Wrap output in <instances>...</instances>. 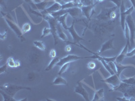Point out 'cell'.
Wrapping results in <instances>:
<instances>
[{"instance_id":"obj_28","label":"cell","mask_w":135,"mask_h":101,"mask_svg":"<svg viewBox=\"0 0 135 101\" xmlns=\"http://www.w3.org/2000/svg\"><path fill=\"white\" fill-rule=\"evenodd\" d=\"M68 67H69V63H65V64H64L63 65H61V69H60V72H58V75H61V74H64V72H66V71H67V69H68Z\"/></svg>"},{"instance_id":"obj_32","label":"cell","mask_w":135,"mask_h":101,"mask_svg":"<svg viewBox=\"0 0 135 101\" xmlns=\"http://www.w3.org/2000/svg\"><path fill=\"white\" fill-rule=\"evenodd\" d=\"M79 2L83 3L84 6H89V5L93 4L91 0H79Z\"/></svg>"},{"instance_id":"obj_17","label":"cell","mask_w":135,"mask_h":101,"mask_svg":"<svg viewBox=\"0 0 135 101\" xmlns=\"http://www.w3.org/2000/svg\"><path fill=\"white\" fill-rule=\"evenodd\" d=\"M103 100H104V89L101 88L98 90L95 91L93 101Z\"/></svg>"},{"instance_id":"obj_25","label":"cell","mask_w":135,"mask_h":101,"mask_svg":"<svg viewBox=\"0 0 135 101\" xmlns=\"http://www.w3.org/2000/svg\"><path fill=\"white\" fill-rule=\"evenodd\" d=\"M50 34H52V31L50 27H45L43 30V32H42V34L41 36V38H44L45 37H47L48 35H50Z\"/></svg>"},{"instance_id":"obj_18","label":"cell","mask_w":135,"mask_h":101,"mask_svg":"<svg viewBox=\"0 0 135 101\" xmlns=\"http://www.w3.org/2000/svg\"><path fill=\"white\" fill-rule=\"evenodd\" d=\"M115 65H116L117 67V75L120 78V74H121L123 70H124L126 68H130V67H132V68H134L135 69V66L134 65H122L121 63H118L115 62Z\"/></svg>"},{"instance_id":"obj_19","label":"cell","mask_w":135,"mask_h":101,"mask_svg":"<svg viewBox=\"0 0 135 101\" xmlns=\"http://www.w3.org/2000/svg\"><path fill=\"white\" fill-rule=\"evenodd\" d=\"M68 15H69V14L66 13V14H64V15H63L62 16L60 17V18H58L57 19L58 23H60L61 25V26L64 28V29H65L66 31H67L68 27H69V26H68L67 24H66V18H67V17Z\"/></svg>"},{"instance_id":"obj_4","label":"cell","mask_w":135,"mask_h":101,"mask_svg":"<svg viewBox=\"0 0 135 101\" xmlns=\"http://www.w3.org/2000/svg\"><path fill=\"white\" fill-rule=\"evenodd\" d=\"M97 59V56L95 55H92V56H85V57H80L78 55H68L63 58L60 59V61L57 63V65L61 66L65 63H71L73 61H77L78 59Z\"/></svg>"},{"instance_id":"obj_34","label":"cell","mask_w":135,"mask_h":101,"mask_svg":"<svg viewBox=\"0 0 135 101\" xmlns=\"http://www.w3.org/2000/svg\"><path fill=\"white\" fill-rule=\"evenodd\" d=\"M49 57L51 59H54L56 57V51H55V49H51L50 50V53H49Z\"/></svg>"},{"instance_id":"obj_15","label":"cell","mask_w":135,"mask_h":101,"mask_svg":"<svg viewBox=\"0 0 135 101\" xmlns=\"http://www.w3.org/2000/svg\"><path fill=\"white\" fill-rule=\"evenodd\" d=\"M128 44L126 43V45L124 46V47L123 48V49L122 50V51L120 52V53L118 55H117L116 59H115V62L118 63H121L124 60L125 57H127V53L128 52Z\"/></svg>"},{"instance_id":"obj_44","label":"cell","mask_w":135,"mask_h":101,"mask_svg":"<svg viewBox=\"0 0 135 101\" xmlns=\"http://www.w3.org/2000/svg\"><path fill=\"white\" fill-rule=\"evenodd\" d=\"M42 1H43V0H32V2H33L35 3H40V2H41Z\"/></svg>"},{"instance_id":"obj_27","label":"cell","mask_w":135,"mask_h":101,"mask_svg":"<svg viewBox=\"0 0 135 101\" xmlns=\"http://www.w3.org/2000/svg\"><path fill=\"white\" fill-rule=\"evenodd\" d=\"M6 63L10 67H16V60L14 59L13 57H9L7 60Z\"/></svg>"},{"instance_id":"obj_12","label":"cell","mask_w":135,"mask_h":101,"mask_svg":"<svg viewBox=\"0 0 135 101\" xmlns=\"http://www.w3.org/2000/svg\"><path fill=\"white\" fill-rule=\"evenodd\" d=\"M134 10V7L132 6L131 8H128V9H126V10L125 11V12L120 14V23H121V26L123 31H124L125 29V24H126V16H127L128 15L131 14V13H132Z\"/></svg>"},{"instance_id":"obj_21","label":"cell","mask_w":135,"mask_h":101,"mask_svg":"<svg viewBox=\"0 0 135 101\" xmlns=\"http://www.w3.org/2000/svg\"><path fill=\"white\" fill-rule=\"evenodd\" d=\"M67 81L61 76H57L52 82V85H67Z\"/></svg>"},{"instance_id":"obj_38","label":"cell","mask_w":135,"mask_h":101,"mask_svg":"<svg viewBox=\"0 0 135 101\" xmlns=\"http://www.w3.org/2000/svg\"><path fill=\"white\" fill-rule=\"evenodd\" d=\"M135 55V48H134L132 50H131L130 52H128L127 57H133Z\"/></svg>"},{"instance_id":"obj_9","label":"cell","mask_w":135,"mask_h":101,"mask_svg":"<svg viewBox=\"0 0 135 101\" xmlns=\"http://www.w3.org/2000/svg\"><path fill=\"white\" fill-rule=\"evenodd\" d=\"M67 9V12L71 16L76 20H80L84 16L83 13L81 10V8L78 7H74V8H69Z\"/></svg>"},{"instance_id":"obj_22","label":"cell","mask_w":135,"mask_h":101,"mask_svg":"<svg viewBox=\"0 0 135 101\" xmlns=\"http://www.w3.org/2000/svg\"><path fill=\"white\" fill-rule=\"evenodd\" d=\"M0 93H1V94L2 95L3 100L4 101H20V100H18L15 99L14 97H12V96L9 95L8 94H7L6 92H4V91L2 90H1V89H0Z\"/></svg>"},{"instance_id":"obj_47","label":"cell","mask_w":135,"mask_h":101,"mask_svg":"<svg viewBox=\"0 0 135 101\" xmlns=\"http://www.w3.org/2000/svg\"><path fill=\"white\" fill-rule=\"evenodd\" d=\"M76 2H78V1H79V0H75Z\"/></svg>"},{"instance_id":"obj_3","label":"cell","mask_w":135,"mask_h":101,"mask_svg":"<svg viewBox=\"0 0 135 101\" xmlns=\"http://www.w3.org/2000/svg\"><path fill=\"white\" fill-rule=\"evenodd\" d=\"M0 89L6 92L7 94H8L10 96H12V97H14V98L16 94L20 90H31V88L27 87V86H17V85H15V84H9V83H8V84H6L3 85V86H2L0 87Z\"/></svg>"},{"instance_id":"obj_14","label":"cell","mask_w":135,"mask_h":101,"mask_svg":"<svg viewBox=\"0 0 135 101\" xmlns=\"http://www.w3.org/2000/svg\"><path fill=\"white\" fill-rule=\"evenodd\" d=\"M62 26L60 24V23H57V35H58L59 38L61 39L62 41H64L66 42V43H69V44H73L75 45V43H72V42L69 41H68V38L67 36L66 35V34L64 32L63 30H62Z\"/></svg>"},{"instance_id":"obj_35","label":"cell","mask_w":135,"mask_h":101,"mask_svg":"<svg viewBox=\"0 0 135 101\" xmlns=\"http://www.w3.org/2000/svg\"><path fill=\"white\" fill-rule=\"evenodd\" d=\"M95 67H96V65H95V63L94 62H92V61L89 62L87 65V67L89 69H94L95 68Z\"/></svg>"},{"instance_id":"obj_37","label":"cell","mask_w":135,"mask_h":101,"mask_svg":"<svg viewBox=\"0 0 135 101\" xmlns=\"http://www.w3.org/2000/svg\"><path fill=\"white\" fill-rule=\"evenodd\" d=\"M25 1L26 2V3H28L30 6H31L33 9H37V7H36V6H35V3L32 2V0H25Z\"/></svg>"},{"instance_id":"obj_40","label":"cell","mask_w":135,"mask_h":101,"mask_svg":"<svg viewBox=\"0 0 135 101\" xmlns=\"http://www.w3.org/2000/svg\"><path fill=\"white\" fill-rule=\"evenodd\" d=\"M0 35H1V39H2V40H4V39H6L7 37V31H5L4 33L2 32Z\"/></svg>"},{"instance_id":"obj_24","label":"cell","mask_w":135,"mask_h":101,"mask_svg":"<svg viewBox=\"0 0 135 101\" xmlns=\"http://www.w3.org/2000/svg\"><path fill=\"white\" fill-rule=\"evenodd\" d=\"M33 44L36 47L38 48V49H40V50H45V49H46L45 45L43 42L39 41H35L33 42Z\"/></svg>"},{"instance_id":"obj_23","label":"cell","mask_w":135,"mask_h":101,"mask_svg":"<svg viewBox=\"0 0 135 101\" xmlns=\"http://www.w3.org/2000/svg\"><path fill=\"white\" fill-rule=\"evenodd\" d=\"M67 12V9H60V10L59 11H57V12H52L51 13V15L53 17H54L55 18L57 19L58 18H60V17L62 16L63 15H64V14H66Z\"/></svg>"},{"instance_id":"obj_39","label":"cell","mask_w":135,"mask_h":101,"mask_svg":"<svg viewBox=\"0 0 135 101\" xmlns=\"http://www.w3.org/2000/svg\"><path fill=\"white\" fill-rule=\"evenodd\" d=\"M116 16H117V14L115 11H113V12H111L110 18L112 19V20H114V19L116 18Z\"/></svg>"},{"instance_id":"obj_36","label":"cell","mask_w":135,"mask_h":101,"mask_svg":"<svg viewBox=\"0 0 135 101\" xmlns=\"http://www.w3.org/2000/svg\"><path fill=\"white\" fill-rule=\"evenodd\" d=\"M8 64H6L2 66V67H0V74H3V73H5V72H6V69H7V67H8Z\"/></svg>"},{"instance_id":"obj_13","label":"cell","mask_w":135,"mask_h":101,"mask_svg":"<svg viewBox=\"0 0 135 101\" xmlns=\"http://www.w3.org/2000/svg\"><path fill=\"white\" fill-rule=\"evenodd\" d=\"M95 4H91L89 5V6H83L81 7V10L83 13V15L84 16H85L86 18V19L89 20L91 18V14H92V12L94 10V7H95Z\"/></svg>"},{"instance_id":"obj_29","label":"cell","mask_w":135,"mask_h":101,"mask_svg":"<svg viewBox=\"0 0 135 101\" xmlns=\"http://www.w3.org/2000/svg\"><path fill=\"white\" fill-rule=\"evenodd\" d=\"M31 29V26L29 23H25L22 27V31L24 34L29 32Z\"/></svg>"},{"instance_id":"obj_41","label":"cell","mask_w":135,"mask_h":101,"mask_svg":"<svg viewBox=\"0 0 135 101\" xmlns=\"http://www.w3.org/2000/svg\"><path fill=\"white\" fill-rule=\"evenodd\" d=\"M54 1H55V2H57V3H60V4L61 5V6H63L64 4L66 3L65 0H54Z\"/></svg>"},{"instance_id":"obj_11","label":"cell","mask_w":135,"mask_h":101,"mask_svg":"<svg viewBox=\"0 0 135 101\" xmlns=\"http://www.w3.org/2000/svg\"><path fill=\"white\" fill-rule=\"evenodd\" d=\"M114 38H112L110 40H108V41H106L105 43H103L97 53L101 55V54H102L103 52L106 51V50H110V49H114Z\"/></svg>"},{"instance_id":"obj_10","label":"cell","mask_w":135,"mask_h":101,"mask_svg":"<svg viewBox=\"0 0 135 101\" xmlns=\"http://www.w3.org/2000/svg\"><path fill=\"white\" fill-rule=\"evenodd\" d=\"M74 92L78 94L81 95L82 97H83V98H84L85 100H89V93H88L87 91L85 90V88L83 87V84L80 82H78V86H76L75 88H74Z\"/></svg>"},{"instance_id":"obj_8","label":"cell","mask_w":135,"mask_h":101,"mask_svg":"<svg viewBox=\"0 0 135 101\" xmlns=\"http://www.w3.org/2000/svg\"><path fill=\"white\" fill-rule=\"evenodd\" d=\"M74 23H75V21H74L72 22L71 26L68 27L67 31L70 32V34L71 36H72V39L74 41V43H75L76 46L79 47V44H78L80 43V41H83L84 39H83V38H81V37L77 34L76 31L74 29Z\"/></svg>"},{"instance_id":"obj_31","label":"cell","mask_w":135,"mask_h":101,"mask_svg":"<svg viewBox=\"0 0 135 101\" xmlns=\"http://www.w3.org/2000/svg\"><path fill=\"white\" fill-rule=\"evenodd\" d=\"M116 100H120V101H133L135 100L134 98H130V97H116Z\"/></svg>"},{"instance_id":"obj_5","label":"cell","mask_w":135,"mask_h":101,"mask_svg":"<svg viewBox=\"0 0 135 101\" xmlns=\"http://www.w3.org/2000/svg\"><path fill=\"white\" fill-rule=\"evenodd\" d=\"M126 22L131 32V47H133L135 45V24L131 14L126 16Z\"/></svg>"},{"instance_id":"obj_33","label":"cell","mask_w":135,"mask_h":101,"mask_svg":"<svg viewBox=\"0 0 135 101\" xmlns=\"http://www.w3.org/2000/svg\"><path fill=\"white\" fill-rule=\"evenodd\" d=\"M109 1L112 2H113L114 4H115V6H116V8H120V6H121L122 0H109Z\"/></svg>"},{"instance_id":"obj_46","label":"cell","mask_w":135,"mask_h":101,"mask_svg":"<svg viewBox=\"0 0 135 101\" xmlns=\"http://www.w3.org/2000/svg\"><path fill=\"white\" fill-rule=\"evenodd\" d=\"M104 0H97V3H99V2H103Z\"/></svg>"},{"instance_id":"obj_7","label":"cell","mask_w":135,"mask_h":101,"mask_svg":"<svg viewBox=\"0 0 135 101\" xmlns=\"http://www.w3.org/2000/svg\"><path fill=\"white\" fill-rule=\"evenodd\" d=\"M101 82L110 84L112 88H116L117 86L120 85V83H121V80H120V77L118 76L116 74H114L113 75H111V76L109 78H105L104 80H101Z\"/></svg>"},{"instance_id":"obj_45","label":"cell","mask_w":135,"mask_h":101,"mask_svg":"<svg viewBox=\"0 0 135 101\" xmlns=\"http://www.w3.org/2000/svg\"><path fill=\"white\" fill-rule=\"evenodd\" d=\"M72 1H75V0H65L66 3H68V2H72Z\"/></svg>"},{"instance_id":"obj_20","label":"cell","mask_w":135,"mask_h":101,"mask_svg":"<svg viewBox=\"0 0 135 101\" xmlns=\"http://www.w3.org/2000/svg\"><path fill=\"white\" fill-rule=\"evenodd\" d=\"M60 59L59 58V57H55V58L52 59V60L50 61V63H49V65H48L47 67H46L45 71H46V72H48V71L51 70V69H52L55 65H57V63H58L59 61H60Z\"/></svg>"},{"instance_id":"obj_30","label":"cell","mask_w":135,"mask_h":101,"mask_svg":"<svg viewBox=\"0 0 135 101\" xmlns=\"http://www.w3.org/2000/svg\"><path fill=\"white\" fill-rule=\"evenodd\" d=\"M115 61H110L108 63V65H109V67H110L112 70L115 73V74H117V67L116 65H115Z\"/></svg>"},{"instance_id":"obj_43","label":"cell","mask_w":135,"mask_h":101,"mask_svg":"<svg viewBox=\"0 0 135 101\" xmlns=\"http://www.w3.org/2000/svg\"><path fill=\"white\" fill-rule=\"evenodd\" d=\"M130 1H131V2L132 3V6L134 7V9L135 10V0H130Z\"/></svg>"},{"instance_id":"obj_26","label":"cell","mask_w":135,"mask_h":101,"mask_svg":"<svg viewBox=\"0 0 135 101\" xmlns=\"http://www.w3.org/2000/svg\"><path fill=\"white\" fill-rule=\"evenodd\" d=\"M121 81L122 82L126 83V84H131V85H133V86H135V78H126V79H123V80H121Z\"/></svg>"},{"instance_id":"obj_6","label":"cell","mask_w":135,"mask_h":101,"mask_svg":"<svg viewBox=\"0 0 135 101\" xmlns=\"http://www.w3.org/2000/svg\"><path fill=\"white\" fill-rule=\"evenodd\" d=\"M3 18H4L5 20H6V22L7 24H8V26H9V28H10L11 29L14 31V33L17 35V37H18L19 38H20V40H21L22 41H24L25 40V37H24L23 36L24 33L22 32V29L20 28L18 25L17 24H16L14 21L11 20L10 19L8 18L7 17L4 16Z\"/></svg>"},{"instance_id":"obj_42","label":"cell","mask_w":135,"mask_h":101,"mask_svg":"<svg viewBox=\"0 0 135 101\" xmlns=\"http://www.w3.org/2000/svg\"><path fill=\"white\" fill-rule=\"evenodd\" d=\"M65 50H66V52H70L71 50L70 45H67V46L66 47V48H65Z\"/></svg>"},{"instance_id":"obj_2","label":"cell","mask_w":135,"mask_h":101,"mask_svg":"<svg viewBox=\"0 0 135 101\" xmlns=\"http://www.w3.org/2000/svg\"><path fill=\"white\" fill-rule=\"evenodd\" d=\"M42 17L49 23V27L51 28V31H52V35L54 38V44L57 45L58 44L59 40V37L57 33V24L58 23L57 19L53 17L50 14L44 15Z\"/></svg>"},{"instance_id":"obj_16","label":"cell","mask_w":135,"mask_h":101,"mask_svg":"<svg viewBox=\"0 0 135 101\" xmlns=\"http://www.w3.org/2000/svg\"><path fill=\"white\" fill-rule=\"evenodd\" d=\"M55 3L54 0H43L40 3H35V6L37 7V9L39 11H43L47 8L48 6L51 4H54Z\"/></svg>"},{"instance_id":"obj_1","label":"cell","mask_w":135,"mask_h":101,"mask_svg":"<svg viewBox=\"0 0 135 101\" xmlns=\"http://www.w3.org/2000/svg\"><path fill=\"white\" fill-rule=\"evenodd\" d=\"M111 91H119L122 92L124 97L135 98V86L122 82V81L119 86L111 89L110 92Z\"/></svg>"}]
</instances>
